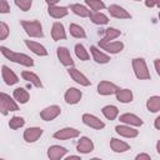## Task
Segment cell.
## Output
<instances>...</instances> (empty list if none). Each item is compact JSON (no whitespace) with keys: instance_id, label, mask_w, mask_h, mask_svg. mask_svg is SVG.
Wrapping results in <instances>:
<instances>
[{"instance_id":"obj_1","label":"cell","mask_w":160,"mask_h":160,"mask_svg":"<svg viewBox=\"0 0 160 160\" xmlns=\"http://www.w3.org/2000/svg\"><path fill=\"white\" fill-rule=\"evenodd\" d=\"M0 51H1V54H2L6 59H9V60H11V61H14V62L21 64V65H24V66H32V65H34V60H32L30 56L25 55V54H20V52L11 51L10 49H8V48H5V46H0Z\"/></svg>"},{"instance_id":"obj_2","label":"cell","mask_w":160,"mask_h":160,"mask_svg":"<svg viewBox=\"0 0 160 160\" xmlns=\"http://www.w3.org/2000/svg\"><path fill=\"white\" fill-rule=\"evenodd\" d=\"M21 26L24 28V30L26 31V34L31 38H42V28H41V24L40 21L38 20H32V21H29V20H21L20 21Z\"/></svg>"},{"instance_id":"obj_3","label":"cell","mask_w":160,"mask_h":160,"mask_svg":"<svg viewBox=\"0 0 160 160\" xmlns=\"http://www.w3.org/2000/svg\"><path fill=\"white\" fill-rule=\"evenodd\" d=\"M132 69H134V72H135L138 79H140V80L150 79V74H149V70H148V66H146V62L144 59H141V58L134 59L132 60Z\"/></svg>"},{"instance_id":"obj_4","label":"cell","mask_w":160,"mask_h":160,"mask_svg":"<svg viewBox=\"0 0 160 160\" xmlns=\"http://www.w3.org/2000/svg\"><path fill=\"white\" fill-rule=\"evenodd\" d=\"M60 111H61L60 106H58V105H50V106L45 108V109L40 112V116H41V119L45 120V121H51V120H54L56 116L60 115Z\"/></svg>"},{"instance_id":"obj_5","label":"cell","mask_w":160,"mask_h":160,"mask_svg":"<svg viewBox=\"0 0 160 160\" xmlns=\"http://www.w3.org/2000/svg\"><path fill=\"white\" fill-rule=\"evenodd\" d=\"M68 72H69V75L71 76V79H72L74 81H76L78 84L82 85V86H89V85L91 84L90 80H88V78H86L84 74H81L78 69H75L74 66H69Z\"/></svg>"},{"instance_id":"obj_6","label":"cell","mask_w":160,"mask_h":160,"mask_svg":"<svg viewBox=\"0 0 160 160\" xmlns=\"http://www.w3.org/2000/svg\"><path fill=\"white\" fill-rule=\"evenodd\" d=\"M82 121L88 126H90L92 129H96V130H101V129L105 128V122H102L99 118H96L95 115H91V114H84L82 115Z\"/></svg>"},{"instance_id":"obj_7","label":"cell","mask_w":160,"mask_h":160,"mask_svg":"<svg viewBox=\"0 0 160 160\" xmlns=\"http://www.w3.org/2000/svg\"><path fill=\"white\" fill-rule=\"evenodd\" d=\"M79 134H80V131L74 129V128H64V129L56 131L54 134V138L59 139V140H66V139L76 138V136H79Z\"/></svg>"},{"instance_id":"obj_8","label":"cell","mask_w":160,"mask_h":160,"mask_svg":"<svg viewBox=\"0 0 160 160\" xmlns=\"http://www.w3.org/2000/svg\"><path fill=\"white\" fill-rule=\"evenodd\" d=\"M56 54H58V58H59V60H60V62L62 65L74 66V60H72V58H71V55H70V52H69V50L66 48H64V46L58 48Z\"/></svg>"},{"instance_id":"obj_9","label":"cell","mask_w":160,"mask_h":160,"mask_svg":"<svg viewBox=\"0 0 160 160\" xmlns=\"http://www.w3.org/2000/svg\"><path fill=\"white\" fill-rule=\"evenodd\" d=\"M118 86L110 81H100L98 85V92L100 95H111L118 91Z\"/></svg>"},{"instance_id":"obj_10","label":"cell","mask_w":160,"mask_h":160,"mask_svg":"<svg viewBox=\"0 0 160 160\" xmlns=\"http://www.w3.org/2000/svg\"><path fill=\"white\" fill-rule=\"evenodd\" d=\"M1 72H2V79H4V81H5L6 85H14V84H16L19 81L16 74L10 68H8L6 65H2Z\"/></svg>"},{"instance_id":"obj_11","label":"cell","mask_w":160,"mask_h":160,"mask_svg":"<svg viewBox=\"0 0 160 160\" xmlns=\"http://www.w3.org/2000/svg\"><path fill=\"white\" fill-rule=\"evenodd\" d=\"M81 96H82V94H81V91H80L79 89H76V88H70V89L66 90L64 98H65V101H66L68 104H76V102L80 101Z\"/></svg>"},{"instance_id":"obj_12","label":"cell","mask_w":160,"mask_h":160,"mask_svg":"<svg viewBox=\"0 0 160 160\" xmlns=\"http://www.w3.org/2000/svg\"><path fill=\"white\" fill-rule=\"evenodd\" d=\"M42 134L41 128H29L24 131V139L26 142H34L36 141Z\"/></svg>"},{"instance_id":"obj_13","label":"cell","mask_w":160,"mask_h":160,"mask_svg":"<svg viewBox=\"0 0 160 160\" xmlns=\"http://www.w3.org/2000/svg\"><path fill=\"white\" fill-rule=\"evenodd\" d=\"M76 150H78L79 152H81V154L91 152V151L94 150V144H92V141H91L89 138L84 136V138H81V139L79 140V142H78V145H76Z\"/></svg>"},{"instance_id":"obj_14","label":"cell","mask_w":160,"mask_h":160,"mask_svg":"<svg viewBox=\"0 0 160 160\" xmlns=\"http://www.w3.org/2000/svg\"><path fill=\"white\" fill-rule=\"evenodd\" d=\"M66 152H68V150L62 146H59V145H52L48 149V156L51 160H59V159L64 158Z\"/></svg>"},{"instance_id":"obj_15","label":"cell","mask_w":160,"mask_h":160,"mask_svg":"<svg viewBox=\"0 0 160 160\" xmlns=\"http://www.w3.org/2000/svg\"><path fill=\"white\" fill-rule=\"evenodd\" d=\"M109 12L111 16L118 18V19H130L131 18V15L124 8H121L120 5H115V4L109 6Z\"/></svg>"},{"instance_id":"obj_16","label":"cell","mask_w":160,"mask_h":160,"mask_svg":"<svg viewBox=\"0 0 160 160\" xmlns=\"http://www.w3.org/2000/svg\"><path fill=\"white\" fill-rule=\"evenodd\" d=\"M99 46L111 54H118L124 49V44L121 41H109L105 44H99Z\"/></svg>"},{"instance_id":"obj_17","label":"cell","mask_w":160,"mask_h":160,"mask_svg":"<svg viewBox=\"0 0 160 160\" xmlns=\"http://www.w3.org/2000/svg\"><path fill=\"white\" fill-rule=\"evenodd\" d=\"M51 38L58 41V40H62L66 38V34H65V29H64V25L61 22H54L52 25V29H51Z\"/></svg>"},{"instance_id":"obj_18","label":"cell","mask_w":160,"mask_h":160,"mask_svg":"<svg viewBox=\"0 0 160 160\" xmlns=\"http://www.w3.org/2000/svg\"><path fill=\"white\" fill-rule=\"evenodd\" d=\"M68 8L65 6H56V5H50L49 9H48V12L50 16L55 18V19H60V18H64L68 15Z\"/></svg>"},{"instance_id":"obj_19","label":"cell","mask_w":160,"mask_h":160,"mask_svg":"<svg viewBox=\"0 0 160 160\" xmlns=\"http://www.w3.org/2000/svg\"><path fill=\"white\" fill-rule=\"evenodd\" d=\"M120 121L129 124V125H134V126H141L142 125V120L139 116H136L134 114H129V112L120 115Z\"/></svg>"},{"instance_id":"obj_20","label":"cell","mask_w":160,"mask_h":160,"mask_svg":"<svg viewBox=\"0 0 160 160\" xmlns=\"http://www.w3.org/2000/svg\"><path fill=\"white\" fill-rule=\"evenodd\" d=\"M25 44H26V46H28L32 52H35L36 55H39V56H46V55H48V50H46L42 45H40L39 42L30 41V40H25Z\"/></svg>"},{"instance_id":"obj_21","label":"cell","mask_w":160,"mask_h":160,"mask_svg":"<svg viewBox=\"0 0 160 160\" xmlns=\"http://www.w3.org/2000/svg\"><path fill=\"white\" fill-rule=\"evenodd\" d=\"M115 130H116V132L119 135H121L124 138H135L139 134L138 130H135V129H132L130 126H126V125H118L115 128Z\"/></svg>"},{"instance_id":"obj_22","label":"cell","mask_w":160,"mask_h":160,"mask_svg":"<svg viewBox=\"0 0 160 160\" xmlns=\"http://www.w3.org/2000/svg\"><path fill=\"white\" fill-rule=\"evenodd\" d=\"M110 146H111V149L115 152H125V151H128L130 149V145L129 144H126L125 141H121L119 139H115V138L111 139Z\"/></svg>"},{"instance_id":"obj_23","label":"cell","mask_w":160,"mask_h":160,"mask_svg":"<svg viewBox=\"0 0 160 160\" xmlns=\"http://www.w3.org/2000/svg\"><path fill=\"white\" fill-rule=\"evenodd\" d=\"M90 50H91L92 58H94V60H95L96 62H99V64H106V62L110 61V58H109L106 54L101 52L96 46H91Z\"/></svg>"},{"instance_id":"obj_24","label":"cell","mask_w":160,"mask_h":160,"mask_svg":"<svg viewBox=\"0 0 160 160\" xmlns=\"http://www.w3.org/2000/svg\"><path fill=\"white\" fill-rule=\"evenodd\" d=\"M21 76L24 78V80L31 82L34 86H36V88H42V84H41V81H40V79H39V76H38L36 74H34V72H31V71H22V72H21Z\"/></svg>"},{"instance_id":"obj_25","label":"cell","mask_w":160,"mask_h":160,"mask_svg":"<svg viewBox=\"0 0 160 160\" xmlns=\"http://www.w3.org/2000/svg\"><path fill=\"white\" fill-rule=\"evenodd\" d=\"M89 18H90V20H91L94 24H96V25H105V24H108V21H109L108 16H106L105 14H102V12H99V11L90 12Z\"/></svg>"},{"instance_id":"obj_26","label":"cell","mask_w":160,"mask_h":160,"mask_svg":"<svg viewBox=\"0 0 160 160\" xmlns=\"http://www.w3.org/2000/svg\"><path fill=\"white\" fill-rule=\"evenodd\" d=\"M116 94V99L120 102H130L132 100V92L129 89H118Z\"/></svg>"},{"instance_id":"obj_27","label":"cell","mask_w":160,"mask_h":160,"mask_svg":"<svg viewBox=\"0 0 160 160\" xmlns=\"http://www.w3.org/2000/svg\"><path fill=\"white\" fill-rule=\"evenodd\" d=\"M120 34H121V32H120V30L114 29V28H108V29H105V36H104V39H102V40H100V41H99V44L109 42V41L114 40V39H116Z\"/></svg>"},{"instance_id":"obj_28","label":"cell","mask_w":160,"mask_h":160,"mask_svg":"<svg viewBox=\"0 0 160 160\" xmlns=\"http://www.w3.org/2000/svg\"><path fill=\"white\" fill-rule=\"evenodd\" d=\"M14 99L20 104H26L29 101V92L24 88H18L14 90Z\"/></svg>"},{"instance_id":"obj_29","label":"cell","mask_w":160,"mask_h":160,"mask_svg":"<svg viewBox=\"0 0 160 160\" xmlns=\"http://www.w3.org/2000/svg\"><path fill=\"white\" fill-rule=\"evenodd\" d=\"M0 96H1V99H2V101H4V104H5V106H6L8 111H16V110H19L18 104H16L8 94L0 92Z\"/></svg>"},{"instance_id":"obj_30","label":"cell","mask_w":160,"mask_h":160,"mask_svg":"<svg viewBox=\"0 0 160 160\" xmlns=\"http://www.w3.org/2000/svg\"><path fill=\"white\" fill-rule=\"evenodd\" d=\"M70 10H72L74 14L81 16V18H86L90 15V10H88V8H85L84 5H80V4H72L70 5Z\"/></svg>"},{"instance_id":"obj_31","label":"cell","mask_w":160,"mask_h":160,"mask_svg":"<svg viewBox=\"0 0 160 160\" xmlns=\"http://www.w3.org/2000/svg\"><path fill=\"white\" fill-rule=\"evenodd\" d=\"M102 114H104V116H105L106 119L114 120V119L118 116L119 110H118V108L114 106V105H106V106L102 108Z\"/></svg>"},{"instance_id":"obj_32","label":"cell","mask_w":160,"mask_h":160,"mask_svg":"<svg viewBox=\"0 0 160 160\" xmlns=\"http://www.w3.org/2000/svg\"><path fill=\"white\" fill-rule=\"evenodd\" d=\"M146 108L151 112H158L160 110V98L159 96H151L146 102Z\"/></svg>"},{"instance_id":"obj_33","label":"cell","mask_w":160,"mask_h":160,"mask_svg":"<svg viewBox=\"0 0 160 160\" xmlns=\"http://www.w3.org/2000/svg\"><path fill=\"white\" fill-rule=\"evenodd\" d=\"M70 34L74 38H85L86 36L85 30L80 25H78V24H71L70 25Z\"/></svg>"},{"instance_id":"obj_34","label":"cell","mask_w":160,"mask_h":160,"mask_svg":"<svg viewBox=\"0 0 160 160\" xmlns=\"http://www.w3.org/2000/svg\"><path fill=\"white\" fill-rule=\"evenodd\" d=\"M75 54H76V56H78L80 60H84V61L89 60V54H88V51L85 50L84 45H81V44H76V45H75Z\"/></svg>"},{"instance_id":"obj_35","label":"cell","mask_w":160,"mask_h":160,"mask_svg":"<svg viewBox=\"0 0 160 160\" xmlns=\"http://www.w3.org/2000/svg\"><path fill=\"white\" fill-rule=\"evenodd\" d=\"M24 124H25V120H24L21 116H12V118L10 119V121H9V126H10V129H12V130H16V129L24 126Z\"/></svg>"},{"instance_id":"obj_36","label":"cell","mask_w":160,"mask_h":160,"mask_svg":"<svg viewBox=\"0 0 160 160\" xmlns=\"http://www.w3.org/2000/svg\"><path fill=\"white\" fill-rule=\"evenodd\" d=\"M85 2L90 6L91 10L94 11H99V10H102L105 8V4L101 1V0H85Z\"/></svg>"},{"instance_id":"obj_37","label":"cell","mask_w":160,"mask_h":160,"mask_svg":"<svg viewBox=\"0 0 160 160\" xmlns=\"http://www.w3.org/2000/svg\"><path fill=\"white\" fill-rule=\"evenodd\" d=\"M15 4L18 8H20L22 11H28L32 4V0H15Z\"/></svg>"},{"instance_id":"obj_38","label":"cell","mask_w":160,"mask_h":160,"mask_svg":"<svg viewBox=\"0 0 160 160\" xmlns=\"http://www.w3.org/2000/svg\"><path fill=\"white\" fill-rule=\"evenodd\" d=\"M8 36H9V26L5 22L0 21V40L6 39Z\"/></svg>"},{"instance_id":"obj_39","label":"cell","mask_w":160,"mask_h":160,"mask_svg":"<svg viewBox=\"0 0 160 160\" xmlns=\"http://www.w3.org/2000/svg\"><path fill=\"white\" fill-rule=\"evenodd\" d=\"M10 11V6L8 4L6 0H0V12L5 14V12H9Z\"/></svg>"},{"instance_id":"obj_40","label":"cell","mask_w":160,"mask_h":160,"mask_svg":"<svg viewBox=\"0 0 160 160\" xmlns=\"http://www.w3.org/2000/svg\"><path fill=\"white\" fill-rule=\"evenodd\" d=\"M145 5H146L148 8L159 6V5H160V0H145Z\"/></svg>"},{"instance_id":"obj_41","label":"cell","mask_w":160,"mask_h":160,"mask_svg":"<svg viewBox=\"0 0 160 160\" xmlns=\"http://www.w3.org/2000/svg\"><path fill=\"white\" fill-rule=\"evenodd\" d=\"M0 112L2 115H8V112H9L6 106H5V104H4V101H2V99H1V96H0Z\"/></svg>"},{"instance_id":"obj_42","label":"cell","mask_w":160,"mask_h":160,"mask_svg":"<svg viewBox=\"0 0 160 160\" xmlns=\"http://www.w3.org/2000/svg\"><path fill=\"white\" fill-rule=\"evenodd\" d=\"M151 158H150V155H148V154H139L138 156H136V160H150Z\"/></svg>"},{"instance_id":"obj_43","label":"cell","mask_w":160,"mask_h":160,"mask_svg":"<svg viewBox=\"0 0 160 160\" xmlns=\"http://www.w3.org/2000/svg\"><path fill=\"white\" fill-rule=\"evenodd\" d=\"M45 1H46V4L50 6V5H56L60 0H45Z\"/></svg>"},{"instance_id":"obj_44","label":"cell","mask_w":160,"mask_h":160,"mask_svg":"<svg viewBox=\"0 0 160 160\" xmlns=\"http://www.w3.org/2000/svg\"><path fill=\"white\" fill-rule=\"evenodd\" d=\"M155 69H156V72L160 74V69H159V59L155 60Z\"/></svg>"},{"instance_id":"obj_45","label":"cell","mask_w":160,"mask_h":160,"mask_svg":"<svg viewBox=\"0 0 160 160\" xmlns=\"http://www.w3.org/2000/svg\"><path fill=\"white\" fill-rule=\"evenodd\" d=\"M155 128L156 129H160V118H156L155 119Z\"/></svg>"},{"instance_id":"obj_46","label":"cell","mask_w":160,"mask_h":160,"mask_svg":"<svg viewBox=\"0 0 160 160\" xmlns=\"http://www.w3.org/2000/svg\"><path fill=\"white\" fill-rule=\"evenodd\" d=\"M70 159H80V156H75V155H71V156H69V158H68V160H70Z\"/></svg>"},{"instance_id":"obj_47","label":"cell","mask_w":160,"mask_h":160,"mask_svg":"<svg viewBox=\"0 0 160 160\" xmlns=\"http://www.w3.org/2000/svg\"><path fill=\"white\" fill-rule=\"evenodd\" d=\"M135 1H139V0H135Z\"/></svg>"}]
</instances>
